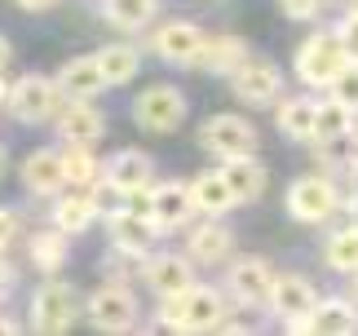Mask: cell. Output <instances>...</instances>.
<instances>
[{
  "instance_id": "1",
  "label": "cell",
  "mask_w": 358,
  "mask_h": 336,
  "mask_svg": "<svg viewBox=\"0 0 358 336\" xmlns=\"http://www.w3.org/2000/svg\"><path fill=\"white\" fill-rule=\"evenodd\" d=\"M159 328L169 332H213V328H226V297L208 284H190L186 292L169 297V305L159 310L155 318Z\"/></svg>"
},
{
  "instance_id": "2",
  "label": "cell",
  "mask_w": 358,
  "mask_h": 336,
  "mask_svg": "<svg viewBox=\"0 0 358 336\" xmlns=\"http://www.w3.org/2000/svg\"><path fill=\"white\" fill-rule=\"evenodd\" d=\"M350 53L341 45L336 31H314L306 45L296 49V76L310 84V89H332V80L345 71Z\"/></svg>"
},
{
  "instance_id": "3",
  "label": "cell",
  "mask_w": 358,
  "mask_h": 336,
  "mask_svg": "<svg viewBox=\"0 0 358 336\" xmlns=\"http://www.w3.org/2000/svg\"><path fill=\"white\" fill-rule=\"evenodd\" d=\"M133 120H137V129H146V133L182 129V120H186L182 89H173V84H150V89H142L133 97Z\"/></svg>"
},
{
  "instance_id": "4",
  "label": "cell",
  "mask_w": 358,
  "mask_h": 336,
  "mask_svg": "<svg viewBox=\"0 0 358 336\" xmlns=\"http://www.w3.org/2000/svg\"><path fill=\"white\" fill-rule=\"evenodd\" d=\"M62 89H58V80H49V76H22L18 84H9V111H13V120H22V124H40V120H53L62 111Z\"/></svg>"
},
{
  "instance_id": "5",
  "label": "cell",
  "mask_w": 358,
  "mask_h": 336,
  "mask_svg": "<svg viewBox=\"0 0 358 336\" xmlns=\"http://www.w3.org/2000/svg\"><path fill=\"white\" fill-rule=\"evenodd\" d=\"M314 305H319V292H314L310 279H301V274H274V288H270V314L279 318L283 328L306 332V318L314 314Z\"/></svg>"
},
{
  "instance_id": "6",
  "label": "cell",
  "mask_w": 358,
  "mask_h": 336,
  "mask_svg": "<svg viewBox=\"0 0 358 336\" xmlns=\"http://www.w3.org/2000/svg\"><path fill=\"white\" fill-rule=\"evenodd\" d=\"M199 142H203V150H213L217 160L252 155V150H257V129L243 115H235V111H222V115H208V120H203Z\"/></svg>"
},
{
  "instance_id": "7",
  "label": "cell",
  "mask_w": 358,
  "mask_h": 336,
  "mask_svg": "<svg viewBox=\"0 0 358 336\" xmlns=\"http://www.w3.org/2000/svg\"><path fill=\"white\" fill-rule=\"evenodd\" d=\"M80 314V297L71 284H62V279H49V284H40V292L31 297V328L36 332H66L76 323Z\"/></svg>"
},
{
  "instance_id": "8",
  "label": "cell",
  "mask_w": 358,
  "mask_h": 336,
  "mask_svg": "<svg viewBox=\"0 0 358 336\" xmlns=\"http://www.w3.org/2000/svg\"><path fill=\"white\" fill-rule=\"evenodd\" d=\"M287 213H292L296 221H306V226H319V221H327L341 208V195L327 177H296L292 186H287Z\"/></svg>"
},
{
  "instance_id": "9",
  "label": "cell",
  "mask_w": 358,
  "mask_h": 336,
  "mask_svg": "<svg viewBox=\"0 0 358 336\" xmlns=\"http://www.w3.org/2000/svg\"><path fill=\"white\" fill-rule=\"evenodd\" d=\"M230 89H235V97L248 106H274L283 97V71L270 58H248L239 71L230 76Z\"/></svg>"
},
{
  "instance_id": "10",
  "label": "cell",
  "mask_w": 358,
  "mask_h": 336,
  "mask_svg": "<svg viewBox=\"0 0 358 336\" xmlns=\"http://www.w3.org/2000/svg\"><path fill=\"white\" fill-rule=\"evenodd\" d=\"M85 314H89V323L102 328V332H124V328L137 323V297L124 284H102L89 297Z\"/></svg>"
},
{
  "instance_id": "11",
  "label": "cell",
  "mask_w": 358,
  "mask_h": 336,
  "mask_svg": "<svg viewBox=\"0 0 358 336\" xmlns=\"http://www.w3.org/2000/svg\"><path fill=\"white\" fill-rule=\"evenodd\" d=\"M203 36L195 22H186V18H173V22H164L155 27V36H150V45H155V53L169 66H199V53H203Z\"/></svg>"
},
{
  "instance_id": "12",
  "label": "cell",
  "mask_w": 358,
  "mask_h": 336,
  "mask_svg": "<svg viewBox=\"0 0 358 336\" xmlns=\"http://www.w3.org/2000/svg\"><path fill=\"white\" fill-rule=\"evenodd\" d=\"M106 230H111V239L120 252H142L146 257V248L159 239V221L150 217V213H137V208H115L111 217H106Z\"/></svg>"
},
{
  "instance_id": "13",
  "label": "cell",
  "mask_w": 358,
  "mask_h": 336,
  "mask_svg": "<svg viewBox=\"0 0 358 336\" xmlns=\"http://www.w3.org/2000/svg\"><path fill=\"white\" fill-rule=\"evenodd\" d=\"M270 288H274V270L261 257H243L230 265V297L239 305H270Z\"/></svg>"
},
{
  "instance_id": "14",
  "label": "cell",
  "mask_w": 358,
  "mask_h": 336,
  "mask_svg": "<svg viewBox=\"0 0 358 336\" xmlns=\"http://www.w3.org/2000/svg\"><path fill=\"white\" fill-rule=\"evenodd\" d=\"M58 133L66 137V142L93 146V142L106 133V115H102L98 106H89L85 97H66L62 111H58Z\"/></svg>"
},
{
  "instance_id": "15",
  "label": "cell",
  "mask_w": 358,
  "mask_h": 336,
  "mask_svg": "<svg viewBox=\"0 0 358 336\" xmlns=\"http://www.w3.org/2000/svg\"><path fill=\"white\" fill-rule=\"evenodd\" d=\"M22 186L31 195H58L66 186V164H62V150H49L40 146L22 160Z\"/></svg>"
},
{
  "instance_id": "16",
  "label": "cell",
  "mask_w": 358,
  "mask_h": 336,
  "mask_svg": "<svg viewBox=\"0 0 358 336\" xmlns=\"http://www.w3.org/2000/svg\"><path fill=\"white\" fill-rule=\"evenodd\" d=\"M58 80V89L62 97H98L106 89V76H102V62H98V53H85V58H71V62H62V71L53 76Z\"/></svg>"
},
{
  "instance_id": "17",
  "label": "cell",
  "mask_w": 358,
  "mask_h": 336,
  "mask_svg": "<svg viewBox=\"0 0 358 336\" xmlns=\"http://www.w3.org/2000/svg\"><path fill=\"white\" fill-rule=\"evenodd\" d=\"M102 168H106V181L120 186L124 195L155 186V164H150L146 150H120V155H111V164H102Z\"/></svg>"
},
{
  "instance_id": "18",
  "label": "cell",
  "mask_w": 358,
  "mask_h": 336,
  "mask_svg": "<svg viewBox=\"0 0 358 336\" xmlns=\"http://www.w3.org/2000/svg\"><path fill=\"white\" fill-rule=\"evenodd\" d=\"M190 213H195L190 186H182V181H164V186H150V217H155L164 230L186 226Z\"/></svg>"
},
{
  "instance_id": "19",
  "label": "cell",
  "mask_w": 358,
  "mask_h": 336,
  "mask_svg": "<svg viewBox=\"0 0 358 336\" xmlns=\"http://www.w3.org/2000/svg\"><path fill=\"white\" fill-rule=\"evenodd\" d=\"M222 177L230 181V190H235L239 204H257L261 195H266V164L257 160V150H252V155L222 160Z\"/></svg>"
},
{
  "instance_id": "20",
  "label": "cell",
  "mask_w": 358,
  "mask_h": 336,
  "mask_svg": "<svg viewBox=\"0 0 358 336\" xmlns=\"http://www.w3.org/2000/svg\"><path fill=\"white\" fill-rule=\"evenodd\" d=\"M306 332H323V336H354L358 332V301L345 297H327L314 305V314L306 318Z\"/></svg>"
},
{
  "instance_id": "21",
  "label": "cell",
  "mask_w": 358,
  "mask_h": 336,
  "mask_svg": "<svg viewBox=\"0 0 358 336\" xmlns=\"http://www.w3.org/2000/svg\"><path fill=\"white\" fill-rule=\"evenodd\" d=\"M146 284L169 301V297H177V292H186L195 284V274H190V261H182L177 252H159V257L146 261Z\"/></svg>"
},
{
  "instance_id": "22",
  "label": "cell",
  "mask_w": 358,
  "mask_h": 336,
  "mask_svg": "<svg viewBox=\"0 0 358 336\" xmlns=\"http://www.w3.org/2000/svg\"><path fill=\"white\" fill-rule=\"evenodd\" d=\"M190 200H195V213H203V217H222L230 208H239L230 181L222 177V168H217V173H199L190 181Z\"/></svg>"
},
{
  "instance_id": "23",
  "label": "cell",
  "mask_w": 358,
  "mask_h": 336,
  "mask_svg": "<svg viewBox=\"0 0 358 336\" xmlns=\"http://www.w3.org/2000/svg\"><path fill=\"white\" fill-rule=\"evenodd\" d=\"M230 248H235V234H230L217 217H208L203 226L190 230V257H195L199 265H217L230 257Z\"/></svg>"
},
{
  "instance_id": "24",
  "label": "cell",
  "mask_w": 358,
  "mask_h": 336,
  "mask_svg": "<svg viewBox=\"0 0 358 336\" xmlns=\"http://www.w3.org/2000/svg\"><path fill=\"white\" fill-rule=\"evenodd\" d=\"M252 58L248 53V45L239 36H217V40H203V53H199V66L213 76H235L239 66Z\"/></svg>"
},
{
  "instance_id": "25",
  "label": "cell",
  "mask_w": 358,
  "mask_h": 336,
  "mask_svg": "<svg viewBox=\"0 0 358 336\" xmlns=\"http://www.w3.org/2000/svg\"><path fill=\"white\" fill-rule=\"evenodd\" d=\"M314 111H319V102H310V97H287L274 106V124L292 142H314Z\"/></svg>"
},
{
  "instance_id": "26",
  "label": "cell",
  "mask_w": 358,
  "mask_h": 336,
  "mask_svg": "<svg viewBox=\"0 0 358 336\" xmlns=\"http://www.w3.org/2000/svg\"><path fill=\"white\" fill-rule=\"evenodd\" d=\"M93 217H98V204H93V195H62V200L53 204V226L66 230V234L89 230Z\"/></svg>"
},
{
  "instance_id": "27",
  "label": "cell",
  "mask_w": 358,
  "mask_h": 336,
  "mask_svg": "<svg viewBox=\"0 0 358 336\" xmlns=\"http://www.w3.org/2000/svg\"><path fill=\"white\" fill-rule=\"evenodd\" d=\"M66 252H71V244H66V230H36L31 234V261L40 265L45 274H58L66 265Z\"/></svg>"
},
{
  "instance_id": "28",
  "label": "cell",
  "mask_w": 358,
  "mask_h": 336,
  "mask_svg": "<svg viewBox=\"0 0 358 336\" xmlns=\"http://www.w3.org/2000/svg\"><path fill=\"white\" fill-rule=\"evenodd\" d=\"M155 0H102V18L124 31H142V27L155 18Z\"/></svg>"
},
{
  "instance_id": "29",
  "label": "cell",
  "mask_w": 358,
  "mask_h": 336,
  "mask_svg": "<svg viewBox=\"0 0 358 336\" xmlns=\"http://www.w3.org/2000/svg\"><path fill=\"white\" fill-rule=\"evenodd\" d=\"M341 133H354V106H345L341 97H327L314 111V142L323 137H341Z\"/></svg>"
},
{
  "instance_id": "30",
  "label": "cell",
  "mask_w": 358,
  "mask_h": 336,
  "mask_svg": "<svg viewBox=\"0 0 358 336\" xmlns=\"http://www.w3.org/2000/svg\"><path fill=\"white\" fill-rule=\"evenodd\" d=\"M98 62H102L106 84H129L137 76V66H142V53L133 45H106V49H98Z\"/></svg>"
},
{
  "instance_id": "31",
  "label": "cell",
  "mask_w": 358,
  "mask_h": 336,
  "mask_svg": "<svg viewBox=\"0 0 358 336\" xmlns=\"http://www.w3.org/2000/svg\"><path fill=\"white\" fill-rule=\"evenodd\" d=\"M323 261L332 265V270H341V274H354L358 270V221L345 226V230H336L332 239H327Z\"/></svg>"
},
{
  "instance_id": "32",
  "label": "cell",
  "mask_w": 358,
  "mask_h": 336,
  "mask_svg": "<svg viewBox=\"0 0 358 336\" xmlns=\"http://www.w3.org/2000/svg\"><path fill=\"white\" fill-rule=\"evenodd\" d=\"M319 164L336 168V173H358V137L354 133L323 137V142H319Z\"/></svg>"
},
{
  "instance_id": "33",
  "label": "cell",
  "mask_w": 358,
  "mask_h": 336,
  "mask_svg": "<svg viewBox=\"0 0 358 336\" xmlns=\"http://www.w3.org/2000/svg\"><path fill=\"white\" fill-rule=\"evenodd\" d=\"M62 164H66V181H71V186H93V181H98V168H102L93 160V146H80V142H66Z\"/></svg>"
},
{
  "instance_id": "34",
  "label": "cell",
  "mask_w": 358,
  "mask_h": 336,
  "mask_svg": "<svg viewBox=\"0 0 358 336\" xmlns=\"http://www.w3.org/2000/svg\"><path fill=\"white\" fill-rule=\"evenodd\" d=\"M332 97H341L345 106H354V111H358V62H354V58L345 62V71L332 80Z\"/></svg>"
},
{
  "instance_id": "35",
  "label": "cell",
  "mask_w": 358,
  "mask_h": 336,
  "mask_svg": "<svg viewBox=\"0 0 358 336\" xmlns=\"http://www.w3.org/2000/svg\"><path fill=\"white\" fill-rule=\"evenodd\" d=\"M279 9L292 22H314V18H319V9H323V0H279Z\"/></svg>"
},
{
  "instance_id": "36",
  "label": "cell",
  "mask_w": 358,
  "mask_h": 336,
  "mask_svg": "<svg viewBox=\"0 0 358 336\" xmlns=\"http://www.w3.org/2000/svg\"><path fill=\"white\" fill-rule=\"evenodd\" d=\"M336 36H341V45H345V53L358 62V13L350 9L345 18H341V27H336Z\"/></svg>"
},
{
  "instance_id": "37",
  "label": "cell",
  "mask_w": 358,
  "mask_h": 336,
  "mask_svg": "<svg viewBox=\"0 0 358 336\" xmlns=\"http://www.w3.org/2000/svg\"><path fill=\"white\" fill-rule=\"evenodd\" d=\"M13 234H18V217H13L9 208H0V252L9 248V239H13Z\"/></svg>"
},
{
  "instance_id": "38",
  "label": "cell",
  "mask_w": 358,
  "mask_h": 336,
  "mask_svg": "<svg viewBox=\"0 0 358 336\" xmlns=\"http://www.w3.org/2000/svg\"><path fill=\"white\" fill-rule=\"evenodd\" d=\"M18 9H27V13H40V9H53L58 0H13Z\"/></svg>"
},
{
  "instance_id": "39",
  "label": "cell",
  "mask_w": 358,
  "mask_h": 336,
  "mask_svg": "<svg viewBox=\"0 0 358 336\" xmlns=\"http://www.w3.org/2000/svg\"><path fill=\"white\" fill-rule=\"evenodd\" d=\"M9 288H13V270H9V265H0V297H5Z\"/></svg>"
},
{
  "instance_id": "40",
  "label": "cell",
  "mask_w": 358,
  "mask_h": 336,
  "mask_svg": "<svg viewBox=\"0 0 358 336\" xmlns=\"http://www.w3.org/2000/svg\"><path fill=\"white\" fill-rule=\"evenodd\" d=\"M5 66H9V40L0 36V71H5Z\"/></svg>"
},
{
  "instance_id": "41",
  "label": "cell",
  "mask_w": 358,
  "mask_h": 336,
  "mask_svg": "<svg viewBox=\"0 0 358 336\" xmlns=\"http://www.w3.org/2000/svg\"><path fill=\"white\" fill-rule=\"evenodd\" d=\"M0 106H9V89H5V80H0Z\"/></svg>"
},
{
  "instance_id": "42",
  "label": "cell",
  "mask_w": 358,
  "mask_h": 336,
  "mask_svg": "<svg viewBox=\"0 0 358 336\" xmlns=\"http://www.w3.org/2000/svg\"><path fill=\"white\" fill-rule=\"evenodd\" d=\"M0 332H13V323H9V318H0Z\"/></svg>"
},
{
  "instance_id": "43",
  "label": "cell",
  "mask_w": 358,
  "mask_h": 336,
  "mask_svg": "<svg viewBox=\"0 0 358 336\" xmlns=\"http://www.w3.org/2000/svg\"><path fill=\"white\" fill-rule=\"evenodd\" d=\"M0 173H5V146H0Z\"/></svg>"
},
{
  "instance_id": "44",
  "label": "cell",
  "mask_w": 358,
  "mask_h": 336,
  "mask_svg": "<svg viewBox=\"0 0 358 336\" xmlns=\"http://www.w3.org/2000/svg\"><path fill=\"white\" fill-rule=\"evenodd\" d=\"M354 301H358V270H354Z\"/></svg>"
},
{
  "instance_id": "45",
  "label": "cell",
  "mask_w": 358,
  "mask_h": 336,
  "mask_svg": "<svg viewBox=\"0 0 358 336\" xmlns=\"http://www.w3.org/2000/svg\"><path fill=\"white\" fill-rule=\"evenodd\" d=\"M350 9H354V13H358V0H350Z\"/></svg>"
}]
</instances>
